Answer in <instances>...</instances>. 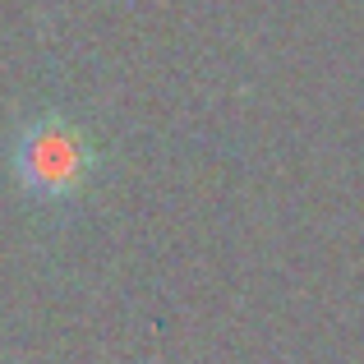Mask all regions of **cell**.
<instances>
[{"mask_svg": "<svg viewBox=\"0 0 364 364\" xmlns=\"http://www.w3.org/2000/svg\"><path fill=\"white\" fill-rule=\"evenodd\" d=\"M14 176L42 203H65V198L83 194V185L97 171V148L70 116L46 111V116L28 120L14 139Z\"/></svg>", "mask_w": 364, "mask_h": 364, "instance_id": "cell-1", "label": "cell"}]
</instances>
